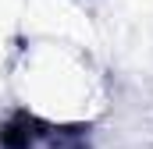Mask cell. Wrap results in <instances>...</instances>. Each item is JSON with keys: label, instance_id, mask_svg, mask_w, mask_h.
<instances>
[]
</instances>
